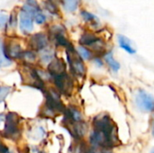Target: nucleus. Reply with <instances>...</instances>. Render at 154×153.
I'll return each instance as SVG.
<instances>
[{"label":"nucleus","mask_w":154,"mask_h":153,"mask_svg":"<svg viewBox=\"0 0 154 153\" xmlns=\"http://www.w3.org/2000/svg\"><path fill=\"white\" fill-rule=\"evenodd\" d=\"M67 59L70 67L71 71L78 77H84L86 75V67L85 64L79 55V53L75 50L72 46L67 48Z\"/></svg>","instance_id":"nucleus-3"},{"label":"nucleus","mask_w":154,"mask_h":153,"mask_svg":"<svg viewBox=\"0 0 154 153\" xmlns=\"http://www.w3.org/2000/svg\"><path fill=\"white\" fill-rule=\"evenodd\" d=\"M65 121L71 122V123H79L82 121V115L79 111H78L75 107H69L65 108Z\"/></svg>","instance_id":"nucleus-12"},{"label":"nucleus","mask_w":154,"mask_h":153,"mask_svg":"<svg viewBox=\"0 0 154 153\" xmlns=\"http://www.w3.org/2000/svg\"><path fill=\"white\" fill-rule=\"evenodd\" d=\"M95 63H96L97 66H98V67H102V65H103L102 60H101L100 59H98V58H96V59H95Z\"/></svg>","instance_id":"nucleus-26"},{"label":"nucleus","mask_w":154,"mask_h":153,"mask_svg":"<svg viewBox=\"0 0 154 153\" xmlns=\"http://www.w3.org/2000/svg\"><path fill=\"white\" fill-rule=\"evenodd\" d=\"M48 73L51 78L66 73V65L61 59H53L48 65Z\"/></svg>","instance_id":"nucleus-8"},{"label":"nucleus","mask_w":154,"mask_h":153,"mask_svg":"<svg viewBox=\"0 0 154 153\" xmlns=\"http://www.w3.org/2000/svg\"><path fill=\"white\" fill-rule=\"evenodd\" d=\"M45 93H46V103L44 106L54 115L59 113H64L65 106L61 102L60 93L53 88H50L46 90Z\"/></svg>","instance_id":"nucleus-5"},{"label":"nucleus","mask_w":154,"mask_h":153,"mask_svg":"<svg viewBox=\"0 0 154 153\" xmlns=\"http://www.w3.org/2000/svg\"><path fill=\"white\" fill-rule=\"evenodd\" d=\"M19 59H21L26 66H31L36 61L37 56L34 51L27 50V51H23Z\"/></svg>","instance_id":"nucleus-14"},{"label":"nucleus","mask_w":154,"mask_h":153,"mask_svg":"<svg viewBox=\"0 0 154 153\" xmlns=\"http://www.w3.org/2000/svg\"><path fill=\"white\" fill-rule=\"evenodd\" d=\"M11 92V87L6 86H1L0 87V103L4 102L6 96Z\"/></svg>","instance_id":"nucleus-22"},{"label":"nucleus","mask_w":154,"mask_h":153,"mask_svg":"<svg viewBox=\"0 0 154 153\" xmlns=\"http://www.w3.org/2000/svg\"><path fill=\"white\" fill-rule=\"evenodd\" d=\"M34 20H35V22H36L38 24H42V23H43L46 21V17H45V15H44L43 14L38 12V13L35 14V16H34Z\"/></svg>","instance_id":"nucleus-23"},{"label":"nucleus","mask_w":154,"mask_h":153,"mask_svg":"<svg viewBox=\"0 0 154 153\" xmlns=\"http://www.w3.org/2000/svg\"><path fill=\"white\" fill-rule=\"evenodd\" d=\"M66 124H68V130H69V132L76 139H81V138H83L84 135L86 134L87 131H88V127H87L86 124H84L82 122L71 123V122L66 121Z\"/></svg>","instance_id":"nucleus-9"},{"label":"nucleus","mask_w":154,"mask_h":153,"mask_svg":"<svg viewBox=\"0 0 154 153\" xmlns=\"http://www.w3.org/2000/svg\"><path fill=\"white\" fill-rule=\"evenodd\" d=\"M29 44L32 50L40 51L47 47L48 38L43 33H35L31 37Z\"/></svg>","instance_id":"nucleus-10"},{"label":"nucleus","mask_w":154,"mask_h":153,"mask_svg":"<svg viewBox=\"0 0 154 153\" xmlns=\"http://www.w3.org/2000/svg\"><path fill=\"white\" fill-rule=\"evenodd\" d=\"M79 0H63L64 7L69 12H73L77 9Z\"/></svg>","instance_id":"nucleus-20"},{"label":"nucleus","mask_w":154,"mask_h":153,"mask_svg":"<svg viewBox=\"0 0 154 153\" xmlns=\"http://www.w3.org/2000/svg\"><path fill=\"white\" fill-rule=\"evenodd\" d=\"M11 64V60H9L5 54V50L4 43L0 40V66L7 67Z\"/></svg>","instance_id":"nucleus-19"},{"label":"nucleus","mask_w":154,"mask_h":153,"mask_svg":"<svg viewBox=\"0 0 154 153\" xmlns=\"http://www.w3.org/2000/svg\"><path fill=\"white\" fill-rule=\"evenodd\" d=\"M105 60L108 64V66L114 70V71H118L120 69V64L114 59L113 53L108 52L105 55Z\"/></svg>","instance_id":"nucleus-17"},{"label":"nucleus","mask_w":154,"mask_h":153,"mask_svg":"<svg viewBox=\"0 0 154 153\" xmlns=\"http://www.w3.org/2000/svg\"><path fill=\"white\" fill-rule=\"evenodd\" d=\"M77 52L79 53L80 58L83 59V60H88L90 58V56H91L90 50H88L87 48H85L84 46H79L78 48V51Z\"/></svg>","instance_id":"nucleus-21"},{"label":"nucleus","mask_w":154,"mask_h":153,"mask_svg":"<svg viewBox=\"0 0 154 153\" xmlns=\"http://www.w3.org/2000/svg\"><path fill=\"white\" fill-rule=\"evenodd\" d=\"M21 129L19 126V115L15 113H8L5 116L3 136L7 139H17L20 136Z\"/></svg>","instance_id":"nucleus-2"},{"label":"nucleus","mask_w":154,"mask_h":153,"mask_svg":"<svg viewBox=\"0 0 154 153\" xmlns=\"http://www.w3.org/2000/svg\"><path fill=\"white\" fill-rule=\"evenodd\" d=\"M5 54L9 60L11 59H19L22 54L21 47L17 43H11L7 49H5Z\"/></svg>","instance_id":"nucleus-13"},{"label":"nucleus","mask_w":154,"mask_h":153,"mask_svg":"<svg viewBox=\"0 0 154 153\" xmlns=\"http://www.w3.org/2000/svg\"><path fill=\"white\" fill-rule=\"evenodd\" d=\"M40 60L44 62V63H49L53 60L54 57V53L51 49H43L42 50H40Z\"/></svg>","instance_id":"nucleus-18"},{"label":"nucleus","mask_w":154,"mask_h":153,"mask_svg":"<svg viewBox=\"0 0 154 153\" xmlns=\"http://www.w3.org/2000/svg\"><path fill=\"white\" fill-rule=\"evenodd\" d=\"M136 105L144 112H152L154 107L153 97L144 90H139L136 95Z\"/></svg>","instance_id":"nucleus-7"},{"label":"nucleus","mask_w":154,"mask_h":153,"mask_svg":"<svg viewBox=\"0 0 154 153\" xmlns=\"http://www.w3.org/2000/svg\"><path fill=\"white\" fill-rule=\"evenodd\" d=\"M20 73H21V77H22L23 84L41 89L42 91L44 90V82L38 76L36 69L29 66H24L23 69L20 70Z\"/></svg>","instance_id":"nucleus-4"},{"label":"nucleus","mask_w":154,"mask_h":153,"mask_svg":"<svg viewBox=\"0 0 154 153\" xmlns=\"http://www.w3.org/2000/svg\"><path fill=\"white\" fill-rule=\"evenodd\" d=\"M101 153H112V151L107 149H104L103 151H101Z\"/></svg>","instance_id":"nucleus-27"},{"label":"nucleus","mask_w":154,"mask_h":153,"mask_svg":"<svg viewBox=\"0 0 154 153\" xmlns=\"http://www.w3.org/2000/svg\"><path fill=\"white\" fill-rule=\"evenodd\" d=\"M98 40V38L92 34V33H84L81 38H80V43L82 45H86V46H89L91 47Z\"/></svg>","instance_id":"nucleus-16"},{"label":"nucleus","mask_w":154,"mask_h":153,"mask_svg":"<svg viewBox=\"0 0 154 153\" xmlns=\"http://www.w3.org/2000/svg\"><path fill=\"white\" fill-rule=\"evenodd\" d=\"M118 41H119L120 47H121L122 49H124L125 51H127V52L130 53V54L135 53V50H134V47L132 46L131 41H130L128 38H126V37L124 36V35H119V36H118Z\"/></svg>","instance_id":"nucleus-15"},{"label":"nucleus","mask_w":154,"mask_h":153,"mask_svg":"<svg viewBox=\"0 0 154 153\" xmlns=\"http://www.w3.org/2000/svg\"><path fill=\"white\" fill-rule=\"evenodd\" d=\"M19 18H20V29H21V31L24 33L30 32L33 28L32 17L31 15H29L28 14H26L25 12L22 11L20 13Z\"/></svg>","instance_id":"nucleus-11"},{"label":"nucleus","mask_w":154,"mask_h":153,"mask_svg":"<svg viewBox=\"0 0 154 153\" xmlns=\"http://www.w3.org/2000/svg\"><path fill=\"white\" fill-rule=\"evenodd\" d=\"M93 126H94V131L102 133L111 142H113L115 145L116 144L118 141L116 127L113 120L108 115L103 114L96 116L93 121Z\"/></svg>","instance_id":"nucleus-1"},{"label":"nucleus","mask_w":154,"mask_h":153,"mask_svg":"<svg viewBox=\"0 0 154 153\" xmlns=\"http://www.w3.org/2000/svg\"><path fill=\"white\" fill-rule=\"evenodd\" d=\"M7 21V16L5 14H0V27H3Z\"/></svg>","instance_id":"nucleus-25"},{"label":"nucleus","mask_w":154,"mask_h":153,"mask_svg":"<svg viewBox=\"0 0 154 153\" xmlns=\"http://www.w3.org/2000/svg\"><path fill=\"white\" fill-rule=\"evenodd\" d=\"M52 79L59 93H61L65 96L71 95L74 88V82L69 75L65 73L60 76L52 78Z\"/></svg>","instance_id":"nucleus-6"},{"label":"nucleus","mask_w":154,"mask_h":153,"mask_svg":"<svg viewBox=\"0 0 154 153\" xmlns=\"http://www.w3.org/2000/svg\"><path fill=\"white\" fill-rule=\"evenodd\" d=\"M81 15L84 17V19L86 21H93V20H96V16L88 12H86V11H82L81 12Z\"/></svg>","instance_id":"nucleus-24"},{"label":"nucleus","mask_w":154,"mask_h":153,"mask_svg":"<svg viewBox=\"0 0 154 153\" xmlns=\"http://www.w3.org/2000/svg\"><path fill=\"white\" fill-rule=\"evenodd\" d=\"M3 119H4V115H0V123L3 121Z\"/></svg>","instance_id":"nucleus-28"}]
</instances>
